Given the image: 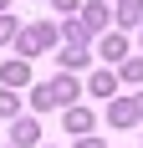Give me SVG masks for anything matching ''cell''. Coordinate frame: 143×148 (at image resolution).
I'll list each match as a JSON object with an SVG mask.
<instances>
[{
  "label": "cell",
  "instance_id": "cell-1",
  "mask_svg": "<svg viewBox=\"0 0 143 148\" xmlns=\"http://www.w3.org/2000/svg\"><path fill=\"white\" fill-rule=\"evenodd\" d=\"M36 138H41V133H36V123H15V143H21V148L36 143Z\"/></svg>",
  "mask_w": 143,
  "mask_h": 148
}]
</instances>
